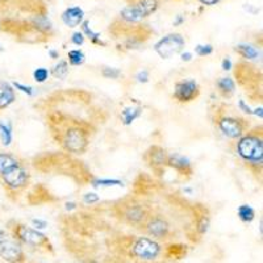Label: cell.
I'll return each instance as SVG.
<instances>
[{
	"label": "cell",
	"instance_id": "cell-1",
	"mask_svg": "<svg viewBox=\"0 0 263 263\" xmlns=\"http://www.w3.org/2000/svg\"><path fill=\"white\" fill-rule=\"evenodd\" d=\"M238 156L250 164L262 166L263 163V140L260 136L248 135L239 137L237 142Z\"/></svg>",
	"mask_w": 263,
	"mask_h": 263
},
{
	"label": "cell",
	"instance_id": "cell-2",
	"mask_svg": "<svg viewBox=\"0 0 263 263\" xmlns=\"http://www.w3.org/2000/svg\"><path fill=\"white\" fill-rule=\"evenodd\" d=\"M158 8V0H138L136 4L125 7L120 16L126 23H138L154 13Z\"/></svg>",
	"mask_w": 263,
	"mask_h": 263
},
{
	"label": "cell",
	"instance_id": "cell-3",
	"mask_svg": "<svg viewBox=\"0 0 263 263\" xmlns=\"http://www.w3.org/2000/svg\"><path fill=\"white\" fill-rule=\"evenodd\" d=\"M185 41L183 39L182 34L179 33H170L167 36H164L163 39L159 40L154 45V50L158 54L159 57L163 60L173 57L175 54L180 53L184 49Z\"/></svg>",
	"mask_w": 263,
	"mask_h": 263
},
{
	"label": "cell",
	"instance_id": "cell-4",
	"mask_svg": "<svg viewBox=\"0 0 263 263\" xmlns=\"http://www.w3.org/2000/svg\"><path fill=\"white\" fill-rule=\"evenodd\" d=\"M63 146L67 152L71 153H83L88 145V137L87 132L79 126H74L65 132L63 135Z\"/></svg>",
	"mask_w": 263,
	"mask_h": 263
},
{
	"label": "cell",
	"instance_id": "cell-5",
	"mask_svg": "<svg viewBox=\"0 0 263 263\" xmlns=\"http://www.w3.org/2000/svg\"><path fill=\"white\" fill-rule=\"evenodd\" d=\"M133 255L142 260H154L161 253V245L147 237H140L132 246Z\"/></svg>",
	"mask_w": 263,
	"mask_h": 263
},
{
	"label": "cell",
	"instance_id": "cell-6",
	"mask_svg": "<svg viewBox=\"0 0 263 263\" xmlns=\"http://www.w3.org/2000/svg\"><path fill=\"white\" fill-rule=\"evenodd\" d=\"M200 87L195 79H185L178 82L174 87V98L179 103H190L199 96Z\"/></svg>",
	"mask_w": 263,
	"mask_h": 263
},
{
	"label": "cell",
	"instance_id": "cell-7",
	"mask_svg": "<svg viewBox=\"0 0 263 263\" xmlns=\"http://www.w3.org/2000/svg\"><path fill=\"white\" fill-rule=\"evenodd\" d=\"M2 178H3L4 183L8 185L9 189L18 190L27 184L28 179H29V175H28V171L25 168H23L20 164H17L15 167L4 171L2 174Z\"/></svg>",
	"mask_w": 263,
	"mask_h": 263
},
{
	"label": "cell",
	"instance_id": "cell-8",
	"mask_svg": "<svg viewBox=\"0 0 263 263\" xmlns=\"http://www.w3.org/2000/svg\"><path fill=\"white\" fill-rule=\"evenodd\" d=\"M0 257L9 263H18L24 260V253L17 242L4 238L0 242Z\"/></svg>",
	"mask_w": 263,
	"mask_h": 263
},
{
	"label": "cell",
	"instance_id": "cell-9",
	"mask_svg": "<svg viewBox=\"0 0 263 263\" xmlns=\"http://www.w3.org/2000/svg\"><path fill=\"white\" fill-rule=\"evenodd\" d=\"M218 128L222 132V135L229 138H239L243 135V124L241 120L236 117H222L217 121Z\"/></svg>",
	"mask_w": 263,
	"mask_h": 263
},
{
	"label": "cell",
	"instance_id": "cell-10",
	"mask_svg": "<svg viewBox=\"0 0 263 263\" xmlns=\"http://www.w3.org/2000/svg\"><path fill=\"white\" fill-rule=\"evenodd\" d=\"M16 234H17L18 239H21L23 242L32 246H41L48 241L45 234H42L40 230L27 228L24 225H18Z\"/></svg>",
	"mask_w": 263,
	"mask_h": 263
},
{
	"label": "cell",
	"instance_id": "cell-11",
	"mask_svg": "<svg viewBox=\"0 0 263 263\" xmlns=\"http://www.w3.org/2000/svg\"><path fill=\"white\" fill-rule=\"evenodd\" d=\"M63 24L69 28H75L81 25L84 20V11L79 6L69 7L61 16Z\"/></svg>",
	"mask_w": 263,
	"mask_h": 263
},
{
	"label": "cell",
	"instance_id": "cell-12",
	"mask_svg": "<svg viewBox=\"0 0 263 263\" xmlns=\"http://www.w3.org/2000/svg\"><path fill=\"white\" fill-rule=\"evenodd\" d=\"M166 163L170 167H173L174 170L179 171L182 174H187V175H191L192 174L191 161L187 157L182 156V154H177V153L170 154V156H167V162Z\"/></svg>",
	"mask_w": 263,
	"mask_h": 263
},
{
	"label": "cell",
	"instance_id": "cell-13",
	"mask_svg": "<svg viewBox=\"0 0 263 263\" xmlns=\"http://www.w3.org/2000/svg\"><path fill=\"white\" fill-rule=\"evenodd\" d=\"M146 229H147V233L150 236H153L154 238H163L168 234V229H170V225L166 220L163 218H152L146 225Z\"/></svg>",
	"mask_w": 263,
	"mask_h": 263
},
{
	"label": "cell",
	"instance_id": "cell-14",
	"mask_svg": "<svg viewBox=\"0 0 263 263\" xmlns=\"http://www.w3.org/2000/svg\"><path fill=\"white\" fill-rule=\"evenodd\" d=\"M15 102V91L11 84L0 82V109L7 108Z\"/></svg>",
	"mask_w": 263,
	"mask_h": 263
},
{
	"label": "cell",
	"instance_id": "cell-15",
	"mask_svg": "<svg viewBox=\"0 0 263 263\" xmlns=\"http://www.w3.org/2000/svg\"><path fill=\"white\" fill-rule=\"evenodd\" d=\"M146 217V212L142 206L140 205H133L129 206L125 212V218L126 221L130 222V224H140L142 222Z\"/></svg>",
	"mask_w": 263,
	"mask_h": 263
},
{
	"label": "cell",
	"instance_id": "cell-16",
	"mask_svg": "<svg viewBox=\"0 0 263 263\" xmlns=\"http://www.w3.org/2000/svg\"><path fill=\"white\" fill-rule=\"evenodd\" d=\"M234 50H236V53H238L242 58L250 61L258 60L260 55V51L258 50L257 48H254L253 45H250V44H239V45H237L236 48H234Z\"/></svg>",
	"mask_w": 263,
	"mask_h": 263
},
{
	"label": "cell",
	"instance_id": "cell-17",
	"mask_svg": "<svg viewBox=\"0 0 263 263\" xmlns=\"http://www.w3.org/2000/svg\"><path fill=\"white\" fill-rule=\"evenodd\" d=\"M147 156L150 157L149 162L152 166H164L166 162H167V154L163 149L158 146H154L150 149V152L147 153Z\"/></svg>",
	"mask_w": 263,
	"mask_h": 263
},
{
	"label": "cell",
	"instance_id": "cell-18",
	"mask_svg": "<svg viewBox=\"0 0 263 263\" xmlns=\"http://www.w3.org/2000/svg\"><path fill=\"white\" fill-rule=\"evenodd\" d=\"M216 86H217L218 91L222 93L224 96L229 98L236 91V83L232 78L229 77H222V78H218L217 82H216Z\"/></svg>",
	"mask_w": 263,
	"mask_h": 263
},
{
	"label": "cell",
	"instance_id": "cell-19",
	"mask_svg": "<svg viewBox=\"0 0 263 263\" xmlns=\"http://www.w3.org/2000/svg\"><path fill=\"white\" fill-rule=\"evenodd\" d=\"M141 115H142V108L141 107H128L124 111H121V121H123L124 125H130Z\"/></svg>",
	"mask_w": 263,
	"mask_h": 263
},
{
	"label": "cell",
	"instance_id": "cell-20",
	"mask_svg": "<svg viewBox=\"0 0 263 263\" xmlns=\"http://www.w3.org/2000/svg\"><path fill=\"white\" fill-rule=\"evenodd\" d=\"M237 215H238V218L242 222H251L255 218V211L253 206L248 205V204H242V205L238 206L237 210Z\"/></svg>",
	"mask_w": 263,
	"mask_h": 263
},
{
	"label": "cell",
	"instance_id": "cell-21",
	"mask_svg": "<svg viewBox=\"0 0 263 263\" xmlns=\"http://www.w3.org/2000/svg\"><path fill=\"white\" fill-rule=\"evenodd\" d=\"M0 138L4 146H9L13 140L12 135V124L11 123H0Z\"/></svg>",
	"mask_w": 263,
	"mask_h": 263
},
{
	"label": "cell",
	"instance_id": "cell-22",
	"mask_svg": "<svg viewBox=\"0 0 263 263\" xmlns=\"http://www.w3.org/2000/svg\"><path fill=\"white\" fill-rule=\"evenodd\" d=\"M82 30H83L82 33H83L84 36L88 37L93 44H98V45H105L104 42L102 41V39H100V33H96L91 29L90 21L88 20H83V23H82Z\"/></svg>",
	"mask_w": 263,
	"mask_h": 263
},
{
	"label": "cell",
	"instance_id": "cell-23",
	"mask_svg": "<svg viewBox=\"0 0 263 263\" xmlns=\"http://www.w3.org/2000/svg\"><path fill=\"white\" fill-rule=\"evenodd\" d=\"M18 161L15 157L6 154V153H0V174H3L4 171L9 170V168L17 166Z\"/></svg>",
	"mask_w": 263,
	"mask_h": 263
},
{
	"label": "cell",
	"instance_id": "cell-24",
	"mask_svg": "<svg viewBox=\"0 0 263 263\" xmlns=\"http://www.w3.org/2000/svg\"><path fill=\"white\" fill-rule=\"evenodd\" d=\"M92 187L98 189V187H114V185H119V187H123L124 183L119 179H103V178H96V179H92L91 182Z\"/></svg>",
	"mask_w": 263,
	"mask_h": 263
},
{
	"label": "cell",
	"instance_id": "cell-25",
	"mask_svg": "<svg viewBox=\"0 0 263 263\" xmlns=\"http://www.w3.org/2000/svg\"><path fill=\"white\" fill-rule=\"evenodd\" d=\"M69 63L71 66H81L83 65L84 61H86V55L82 50L79 49H74V50L69 51Z\"/></svg>",
	"mask_w": 263,
	"mask_h": 263
},
{
	"label": "cell",
	"instance_id": "cell-26",
	"mask_svg": "<svg viewBox=\"0 0 263 263\" xmlns=\"http://www.w3.org/2000/svg\"><path fill=\"white\" fill-rule=\"evenodd\" d=\"M69 72V65L66 61H60L57 65L54 66L53 70H51V74L58 79H63Z\"/></svg>",
	"mask_w": 263,
	"mask_h": 263
},
{
	"label": "cell",
	"instance_id": "cell-27",
	"mask_svg": "<svg viewBox=\"0 0 263 263\" xmlns=\"http://www.w3.org/2000/svg\"><path fill=\"white\" fill-rule=\"evenodd\" d=\"M34 25L40 30H44V32H49L51 29V23L46 16H37L34 18Z\"/></svg>",
	"mask_w": 263,
	"mask_h": 263
},
{
	"label": "cell",
	"instance_id": "cell-28",
	"mask_svg": "<svg viewBox=\"0 0 263 263\" xmlns=\"http://www.w3.org/2000/svg\"><path fill=\"white\" fill-rule=\"evenodd\" d=\"M49 74L50 72H49L48 69H45V67H39V69H36L34 72H33V78H34V81L37 83H44L49 78Z\"/></svg>",
	"mask_w": 263,
	"mask_h": 263
},
{
	"label": "cell",
	"instance_id": "cell-29",
	"mask_svg": "<svg viewBox=\"0 0 263 263\" xmlns=\"http://www.w3.org/2000/svg\"><path fill=\"white\" fill-rule=\"evenodd\" d=\"M195 53L199 55V57H208L211 54L213 53V46L210 45V44H206V45H199L195 46Z\"/></svg>",
	"mask_w": 263,
	"mask_h": 263
},
{
	"label": "cell",
	"instance_id": "cell-30",
	"mask_svg": "<svg viewBox=\"0 0 263 263\" xmlns=\"http://www.w3.org/2000/svg\"><path fill=\"white\" fill-rule=\"evenodd\" d=\"M210 217L208 216H203V217L197 221V225H196V229L197 232L200 234H205L206 232H208V229H210Z\"/></svg>",
	"mask_w": 263,
	"mask_h": 263
},
{
	"label": "cell",
	"instance_id": "cell-31",
	"mask_svg": "<svg viewBox=\"0 0 263 263\" xmlns=\"http://www.w3.org/2000/svg\"><path fill=\"white\" fill-rule=\"evenodd\" d=\"M102 75L108 79H117L121 75V71L119 69H115V67H104L102 70Z\"/></svg>",
	"mask_w": 263,
	"mask_h": 263
},
{
	"label": "cell",
	"instance_id": "cell-32",
	"mask_svg": "<svg viewBox=\"0 0 263 263\" xmlns=\"http://www.w3.org/2000/svg\"><path fill=\"white\" fill-rule=\"evenodd\" d=\"M12 86L15 87L16 90L21 91V92H23V93H27L28 96H33V95H34V90H33V87L25 86V84H23V83H18V82H13Z\"/></svg>",
	"mask_w": 263,
	"mask_h": 263
},
{
	"label": "cell",
	"instance_id": "cell-33",
	"mask_svg": "<svg viewBox=\"0 0 263 263\" xmlns=\"http://www.w3.org/2000/svg\"><path fill=\"white\" fill-rule=\"evenodd\" d=\"M99 200H100V197H99V195L95 194V192H88V194H86L83 196V201L87 205H92V204L98 203Z\"/></svg>",
	"mask_w": 263,
	"mask_h": 263
},
{
	"label": "cell",
	"instance_id": "cell-34",
	"mask_svg": "<svg viewBox=\"0 0 263 263\" xmlns=\"http://www.w3.org/2000/svg\"><path fill=\"white\" fill-rule=\"evenodd\" d=\"M71 42L77 46H82L84 44V34L82 32H75L71 36Z\"/></svg>",
	"mask_w": 263,
	"mask_h": 263
},
{
	"label": "cell",
	"instance_id": "cell-35",
	"mask_svg": "<svg viewBox=\"0 0 263 263\" xmlns=\"http://www.w3.org/2000/svg\"><path fill=\"white\" fill-rule=\"evenodd\" d=\"M32 225L34 227V229L36 230H41L48 228V222H46L45 220H41V218H33Z\"/></svg>",
	"mask_w": 263,
	"mask_h": 263
},
{
	"label": "cell",
	"instance_id": "cell-36",
	"mask_svg": "<svg viewBox=\"0 0 263 263\" xmlns=\"http://www.w3.org/2000/svg\"><path fill=\"white\" fill-rule=\"evenodd\" d=\"M136 79H137L138 83H147L149 82V71L147 70H142V71H140L136 75Z\"/></svg>",
	"mask_w": 263,
	"mask_h": 263
},
{
	"label": "cell",
	"instance_id": "cell-37",
	"mask_svg": "<svg viewBox=\"0 0 263 263\" xmlns=\"http://www.w3.org/2000/svg\"><path fill=\"white\" fill-rule=\"evenodd\" d=\"M238 108H239V109H241V111H242V112H245V114L253 115V109H251V108L249 107V105L246 104L245 102H243V100H239V102H238Z\"/></svg>",
	"mask_w": 263,
	"mask_h": 263
},
{
	"label": "cell",
	"instance_id": "cell-38",
	"mask_svg": "<svg viewBox=\"0 0 263 263\" xmlns=\"http://www.w3.org/2000/svg\"><path fill=\"white\" fill-rule=\"evenodd\" d=\"M232 66H233V63H232V61H230L229 57H225L224 60H222L221 69L224 70V71H229V70H232Z\"/></svg>",
	"mask_w": 263,
	"mask_h": 263
},
{
	"label": "cell",
	"instance_id": "cell-39",
	"mask_svg": "<svg viewBox=\"0 0 263 263\" xmlns=\"http://www.w3.org/2000/svg\"><path fill=\"white\" fill-rule=\"evenodd\" d=\"M180 58H182L183 62H190V61H192V53H190V51H185V53H182Z\"/></svg>",
	"mask_w": 263,
	"mask_h": 263
},
{
	"label": "cell",
	"instance_id": "cell-40",
	"mask_svg": "<svg viewBox=\"0 0 263 263\" xmlns=\"http://www.w3.org/2000/svg\"><path fill=\"white\" fill-rule=\"evenodd\" d=\"M65 208H66V211H74V210H77V203H74V201H67V203L65 204Z\"/></svg>",
	"mask_w": 263,
	"mask_h": 263
},
{
	"label": "cell",
	"instance_id": "cell-41",
	"mask_svg": "<svg viewBox=\"0 0 263 263\" xmlns=\"http://www.w3.org/2000/svg\"><path fill=\"white\" fill-rule=\"evenodd\" d=\"M183 23H184V17H183L182 15H178L177 18L174 20V25H175V27H178V25L183 24Z\"/></svg>",
	"mask_w": 263,
	"mask_h": 263
},
{
	"label": "cell",
	"instance_id": "cell-42",
	"mask_svg": "<svg viewBox=\"0 0 263 263\" xmlns=\"http://www.w3.org/2000/svg\"><path fill=\"white\" fill-rule=\"evenodd\" d=\"M263 108L262 107H259V108H257V109H254V111H253V115H255V116H258L259 117L260 120L263 119Z\"/></svg>",
	"mask_w": 263,
	"mask_h": 263
},
{
	"label": "cell",
	"instance_id": "cell-43",
	"mask_svg": "<svg viewBox=\"0 0 263 263\" xmlns=\"http://www.w3.org/2000/svg\"><path fill=\"white\" fill-rule=\"evenodd\" d=\"M200 2L205 6H213V4H217L220 0H200Z\"/></svg>",
	"mask_w": 263,
	"mask_h": 263
},
{
	"label": "cell",
	"instance_id": "cell-44",
	"mask_svg": "<svg viewBox=\"0 0 263 263\" xmlns=\"http://www.w3.org/2000/svg\"><path fill=\"white\" fill-rule=\"evenodd\" d=\"M49 55H50V57L53 58V60H57V58L60 57V54H58V51L57 50H53V49H50V50H49Z\"/></svg>",
	"mask_w": 263,
	"mask_h": 263
},
{
	"label": "cell",
	"instance_id": "cell-45",
	"mask_svg": "<svg viewBox=\"0 0 263 263\" xmlns=\"http://www.w3.org/2000/svg\"><path fill=\"white\" fill-rule=\"evenodd\" d=\"M4 238H6V233H4V230L0 229V242H2Z\"/></svg>",
	"mask_w": 263,
	"mask_h": 263
},
{
	"label": "cell",
	"instance_id": "cell-46",
	"mask_svg": "<svg viewBox=\"0 0 263 263\" xmlns=\"http://www.w3.org/2000/svg\"><path fill=\"white\" fill-rule=\"evenodd\" d=\"M3 50H4V49L2 48V45H0V51H3Z\"/></svg>",
	"mask_w": 263,
	"mask_h": 263
}]
</instances>
